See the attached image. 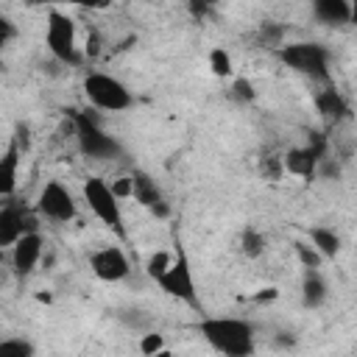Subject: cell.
<instances>
[{
    "mask_svg": "<svg viewBox=\"0 0 357 357\" xmlns=\"http://www.w3.org/2000/svg\"><path fill=\"white\" fill-rule=\"evenodd\" d=\"M195 329L204 337V343L223 357H254L257 351V329L245 318L206 315L198 321Z\"/></svg>",
    "mask_w": 357,
    "mask_h": 357,
    "instance_id": "obj_1",
    "label": "cell"
},
{
    "mask_svg": "<svg viewBox=\"0 0 357 357\" xmlns=\"http://www.w3.org/2000/svg\"><path fill=\"white\" fill-rule=\"evenodd\" d=\"M273 53L287 70H293L310 81H329L332 56L321 42H284Z\"/></svg>",
    "mask_w": 357,
    "mask_h": 357,
    "instance_id": "obj_2",
    "label": "cell"
},
{
    "mask_svg": "<svg viewBox=\"0 0 357 357\" xmlns=\"http://www.w3.org/2000/svg\"><path fill=\"white\" fill-rule=\"evenodd\" d=\"M81 89H84V98L100 112H126L134 106L131 89L112 73H100V70L86 73Z\"/></svg>",
    "mask_w": 357,
    "mask_h": 357,
    "instance_id": "obj_3",
    "label": "cell"
},
{
    "mask_svg": "<svg viewBox=\"0 0 357 357\" xmlns=\"http://www.w3.org/2000/svg\"><path fill=\"white\" fill-rule=\"evenodd\" d=\"M45 45L50 50V56L61 64H81V53H78V31H75V20L59 8H50L45 17Z\"/></svg>",
    "mask_w": 357,
    "mask_h": 357,
    "instance_id": "obj_4",
    "label": "cell"
},
{
    "mask_svg": "<svg viewBox=\"0 0 357 357\" xmlns=\"http://www.w3.org/2000/svg\"><path fill=\"white\" fill-rule=\"evenodd\" d=\"M81 192H84V201H86L89 212H92L106 229H112L117 237L126 240V220H123L120 198H117V192L112 190V184H109L106 178H100V176H92V178L84 181V190H81Z\"/></svg>",
    "mask_w": 357,
    "mask_h": 357,
    "instance_id": "obj_5",
    "label": "cell"
},
{
    "mask_svg": "<svg viewBox=\"0 0 357 357\" xmlns=\"http://www.w3.org/2000/svg\"><path fill=\"white\" fill-rule=\"evenodd\" d=\"M73 128H75V142H78L84 156H89V159H114V156L123 153L120 142L112 134H106L103 126L89 112H75Z\"/></svg>",
    "mask_w": 357,
    "mask_h": 357,
    "instance_id": "obj_6",
    "label": "cell"
},
{
    "mask_svg": "<svg viewBox=\"0 0 357 357\" xmlns=\"http://www.w3.org/2000/svg\"><path fill=\"white\" fill-rule=\"evenodd\" d=\"M159 290L176 301H184L190 307L198 304V290H195V276H192V265H190V257L181 245H176V257L170 262V268L156 279Z\"/></svg>",
    "mask_w": 357,
    "mask_h": 357,
    "instance_id": "obj_7",
    "label": "cell"
},
{
    "mask_svg": "<svg viewBox=\"0 0 357 357\" xmlns=\"http://www.w3.org/2000/svg\"><path fill=\"white\" fill-rule=\"evenodd\" d=\"M36 212L45 218V220H53V223H70L75 215H78V204H75V195L61 184V181H47L36 198Z\"/></svg>",
    "mask_w": 357,
    "mask_h": 357,
    "instance_id": "obj_8",
    "label": "cell"
},
{
    "mask_svg": "<svg viewBox=\"0 0 357 357\" xmlns=\"http://www.w3.org/2000/svg\"><path fill=\"white\" fill-rule=\"evenodd\" d=\"M89 268H92L95 279H100L106 284H117V282H126L131 276V262L120 245L95 248L89 254Z\"/></svg>",
    "mask_w": 357,
    "mask_h": 357,
    "instance_id": "obj_9",
    "label": "cell"
},
{
    "mask_svg": "<svg viewBox=\"0 0 357 357\" xmlns=\"http://www.w3.org/2000/svg\"><path fill=\"white\" fill-rule=\"evenodd\" d=\"M28 231H36V223H33L31 209L22 206V204H17V201H6L3 209H0V245L11 248Z\"/></svg>",
    "mask_w": 357,
    "mask_h": 357,
    "instance_id": "obj_10",
    "label": "cell"
},
{
    "mask_svg": "<svg viewBox=\"0 0 357 357\" xmlns=\"http://www.w3.org/2000/svg\"><path fill=\"white\" fill-rule=\"evenodd\" d=\"M131 198H134L139 206H145L151 215H156V218H167V215H170V206H167V201H165L159 184H156L145 170H134V173H131Z\"/></svg>",
    "mask_w": 357,
    "mask_h": 357,
    "instance_id": "obj_11",
    "label": "cell"
},
{
    "mask_svg": "<svg viewBox=\"0 0 357 357\" xmlns=\"http://www.w3.org/2000/svg\"><path fill=\"white\" fill-rule=\"evenodd\" d=\"M42 251H45V240L39 231H28L22 234L14 245H11V268L17 276H31L42 259Z\"/></svg>",
    "mask_w": 357,
    "mask_h": 357,
    "instance_id": "obj_12",
    "label": "cell"
},
{
    "mask_svg": "<svg viewBox=\"0 0 357 357\" xmlns=\"http://www.w3.org/2000/svg\"><path fill=\"white\" fill-rule=\"evenodd\" d=\"M312 100H315V109H318V114H321L324 123L340 126V123L351 120V106H349V100L343 98V92H340L337 86L329 84V86L318 89Z\"/></svg>",
    "mask_w": 357,
    "mask_h": 357,
    "instance_id": "obj_13",
    "label": "cell"
},
{
    "mask_svg": "<svg viewBox=\"0 0 357 357\" xmlns=\"http://www.w3.org/2000/svg\"><path fill=\"white\" fill-rule=\"evenodd\" d=\"M312 17L321 25L337 28L351 22V3L349 0H315L312 3Z\"/></svg>",
    "mask_w": 357,
    "mask_h": 357,
    "instance_id": "obj_14",
    "label": "cell"
},
{
    "mask_svg": "<svg viewBox=\"0 0 357 357\" xmlns=\"http://www.w3.org/2000/svg\"><path fill=\"white\" fill-rule=\"evenodd\" d=\"M17 178H20V145L8 142V148L0 156V198L11 201L17 190Z\"/></svg>",
    "mask_w": 357,
    "mask_h": 357,
    "instance_id": "obj_15",
    "label": "cell"
},
{
    "mask_svg": "<svg viewBox=\"0 0 357 357\" xmlns=\"http://www.w3.org/2000/svg\"><path fill=\"white\" fill-rule=\"evenodd\" d=\"M326 298H329V284H326L324 273L318 268L304 271V279H301V304L307 310H318V307H324Z\"/></svg>",
    "mask_w": 357,
    "mask_h": 357,
    "instance_id": "obj_16",
    "label": "cell"
},
{
    "mask_svg": "<svg viewBox=\"0 0 357 357\" xmlns=\"http://www.w3.org/2000/svg\"><path fill=\"white\" fill-rule=\"evenodd\" d=\"M310 245L324 257V259H335L340 251V237L335 229L329 226H312L310 229Z\"/></svg>",
    "mask_w": 357,
    "mask_h": 357,
    "instance_id": "obj_17",
    "label": "cell"
},
{
    "mask_svg": "<svg viewBox=\"0 0 357 357\" xmlns=\"http://www.w3.org/2000/svg\"><path fill=\"white\" fill-rule=\"evenodd\" d=\"M265 248H268V240H265V234H262L259 229L245 226V229L240 231V254H243V257L257 259V257L265 254Z\"/></svg>",
    "mask_w": 357,
    "mask_h": 357,
    "instance_id": "obj_18",
    "label": "cell"
},
{
    "mask_svg": "<svg viewBox=\"0 0 357 357\" xmlns=\"http://www.w3.org/2000/svg\"><path fill=\"white\" fill-rule=\"evenodd\" d=\"M206 64H209V73H212L215 78H231V73H234L231 53H229L226 47H212Z\"/></svg>",
    "mask_w": 357,
    "mask_h": 357,
    "instance_id": "obj_19",
    "label": "cell"
},
{
    "mask_svg": "<svg viewBox=\"0 0 357 357\" xmlns=\"http://www.w3.org/2000/svg\"><path fill=\"white\" fill-rule=\"evenodd\" d=\"M0 357H36V346L28 337H6L0 340Z\"/></svg>",
    "mask_w": 357,
    "mask_h": 357,
    "instance_id": "obj_20",
    "label": "cell"
},
{
    "mask_svg": "<svg viewBox=\"0 0 357 357\" xmlns=\"http://www.w3.org/2000/svg\"><path fill=\"white\" fill-rule=\"evenodd\" d=\"M259 45L279 50V47L284 45V28L276 25V22H262V25H259Z\"/></svg>",
    "mask_w": 357,
    "mask_h": 357,
    "instance_id": "obj_21",
    "label": "cell"
},
{
    "mask_svg": "<svg viewBox=\"0 0 357 357\" xmlns=\"http://www.w3.org/2000/svg\"><path fill=\"white\" fill-rule=\"evenodd\" d=\"M170 262H173V257H170L167 251H153V254L148 257V262H145V273L156 282V279L170 268Z\"/></svg>",
    "mask_w": 357,
    "mask_h": 357,
    "instance_id": "obj_22",
    "label": "cell"
},
{
    "mask_svg": "<svg viewBox=\"0 0 357 357\" xmlns=\"http://www.w3.org/2000/svg\"><path fill=\"white\" fill-rule=\"evenodd\" d=\"M259 176H262V178H271V181H279V178L284 176L282 156H273V153L262 156V159H259Z\"/></svg>",
    "mask_w": 357,
    "mask_h": 357,
    "instance_id": "obj_23",
    "label": "cell"
},
{
    "mask_svg": "<svg viewBox=\"0 0 357 357\" xmlns=\"http://www.w3.org/2000/svg\"><path fill=\"white\" fill-rule=\"evenodd\" d=\"M293 248H296V254H298V259H301V265H304V271H310V268H318L321 262H324V257L312 248V245H307V243H301V240H296L293 243Z\"/></svg>",
    "mask_w": 357,
    "mask_h": 357,
    "instance_id": "obj_24",
    "label": "cell"
},
{
    "mask_svg": "<svg viewBox=\"0 0 357 357\" xmlns=\"http://www.w3.org/2000/svg\"><path fill=\"white\" fill-rule=\"evenodd\" d=\"M137 346H139V351H142L145 357H153L156 351L167 349V346H165V335H162V332H145V335L139 337V343H137Z\"/></svg>",
    "mask_w": 357,
    "mask_h": 357,
    "instance_id": "obj_25",
    "label": "cell"
},
{
    "mask_svg": "<svg viewBox=\"0 0 357 357\" xmlns=\"http://www.w3.org/2000/svg\"><path fill=\"white\" fill-rule=\"evenodd\" d=\"M231 98H234L237 103H251V100L257 98V89H254V84H251L248 78H237V81L231 84Z\"/></svg>",
    "mask_w": 357,
    "mask_h": 357,
    "instance_id": "obj_26",
    "label": "cell"
},
{
    "mask_svg": "<svg viewBox=\"0 0 357 357\" xmlns=\"http://www.w3.org/2000/svg\"><path fill=\"white\" fill-rule=\"evenodd\" d=\"M318 178H340V159H335L332 153L321 162L318 167Z\"/></svg>",
    "mask_w": 357,
    "mask_h": 357,
    "instance_id": "obj_27",
    "label": "cell"
},
{
    "mask_svg": "<svg viewBox=\"0 0 357 357\" xmlns=\"http://www.w3.org/2000/svg\"><path fill=\"white\" fill-rule=\"evenodd\" d=\"M11 36H14V22L8 17H0V45H8Z\"/></svg>",
    "mask_w": 357,
    "mask_h": 357,
    "instance_id": "obj_28",
    "label": "cell"
},
{
    "mask_svg": "<svg viewBox=\"0 0 357 357\" xmlns=\"http://www.w3.org/2000/svg\"><path fill=\"white\" fill-rule=\"evenodd\" d=\"M98 50H100V39H98V33L86 36V56H89V59H95V56H98Z\"/></svg>",
    "mask_w": 357,
    "mask_h": 357,
    "instance_id": "obj_29",
    "label": "cell"
},
{
    "mask_svg": "<svg viewBox=\"0 0 357 357\" xmlns=\"http://www.w3.org/2000/svg\"><path fill=\"white\" fill-rule=\"evenodd\" d=\"M265 298H276V287H268V293H259L257 301H265Z\"/></svg>",
    "mask_w": 357,
    "mask_h": 357,
    "instance_id": "obj_30",
    "label": "cell"
},
{
    "mask_svg": "<svg viewBox=\"0 0 357 357\" xmlns=\"http://www.w3.org/2000/svg\"><path fill=\"white\" fill-rule=\"evenodd\" d=\"M351 25H354V28H357V0H354V3H351Z\"/></svg>",
    "mask_w": 357,
    "mask_h": 357,
    "instance_id": "obj_31",
    "label": "cell"
},
{
    "mask_svg": "<svg viewBox=\"0 0 357 357\" xmlns=\"http://www.w3.org/2000/svg\"><path fill=\"white\" fill-rule=\"evenodd\" d=\"M153 357H173V351H170V349H162V351H156Z\"/></svg>",
    "mask_w": 357,
    "mask_h": 357,
    "instance_id": "obj_32",
    "label": "cell"
}]
</instances>
